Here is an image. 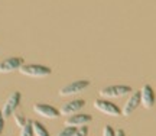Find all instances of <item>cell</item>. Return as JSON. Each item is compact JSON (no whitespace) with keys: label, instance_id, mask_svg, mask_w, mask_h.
Wrapping results in <instances>:
<instances>
[{"label":"cell","instance_id":"cell-5","mask_svg":"<svg viewBox=\"0 0 156 136\" xmlns=\"http://www.w3.org/2000/svg\"><path fill=\"white\" fill-rule=\"evenodd\" d=\"M90 87V81L88 80H77L74 83H69V84L64 85L61 90H59V96L61 97H68V96H74V94H78L81 91L87 90Z\"/></svg>","mask_w":156,"mask_h":136},{"label":"cell","instance_id":"cell-4","mask_svg":"<svg viewBox=\"0 0 156 136\" xmlns=\"http://www.w3.org/2000/svg\"><path fill=\"white\" fill-rule=\"evenodd\" d=\"M94 109L106 116H110V117H117L122 114V110L114 103H112L110 100H106V98H97L94 102Z\"/></svg>","mask_w":156,"mask_h":136},{"label":"cell","instance_id":"cell-14","mask_svg":"<svg viewBox=\"0 0 156 136\" xmlns=\"http://www.w3.org/2000/svg\"><path fill=\"white\" fill-rule=\"evenodd\" d=\"M13 120H15V125H16L17 129H22L23 126L26 125V122H28V119L25 116H22V114H13Z\"/></svg>","mask_w":156,"mask_h":136},{"label":"cell","instance_id":"cell-15","mask_svg":"<svg viewBox=\"0 0 156 136\" xmlns=\"http://www.w3.org/2000/svg\"><path fill=\"white\" fill-rule=\"evenodd\" d=\"M74 132H75V127H69V126H65V127H62L61 131L56 133V136H73Z\"/></svg>","mask_w":156,"mask_h":136},{"label":"cell","instance_id":"cell-10","mask_svg":"<svg viewBox=\"0 0 156 136\" xmlns=\"http://www.w3.org/2000/svg\"><path fill=\"white\" fill-rule=\"evenodd\" d=\"M139 104H140V93L136 91V93H133V94L127 98V102H126V104H124V107H123V110H122V116H124V117L130 116V114L137 109Z\"/></svg>","mask_w":156,"mask_h":136},{"label":"cell","instance_id":"cell-7","mask_svg":"<svg viewBox=\"0 0 156 136\" xmlns=\"http://www.w3.org/2000/svg\"><path fill=\"white\" fill-rule=\"evenodd\" d=\"M25 61L22 57H12L7 58L5 61L0 63V74H9L13 71H19V68L22 67Z\"/></svg>","mask_w":156,"mask_h":136},{"label":"cell","instance_id":"cell-1","mask_svg":"<svg viewBox=\"0 0 156 136\" xmlns=\"http://www.w3.org/2000/svg\"><path fill=\"white\" fill-rule=\"evenodd\" d=\"M19 73L25 77H32V78H44L51 75V68L46 65H39V64H23L19 68Z\"/></svg>","mask_w":156,"mask_h":136},{"label":"cell","instance_id":"cell-6","mask_svg":"<svg viewBox=\"0 0 156 136\" xmlns=\"http://www.w3.org/2000/svg\"><path fill=\"white\" fill-rule=\"evenodd\" d=\"M34 112L39 114L41 117H45V119H58L61 116L58 109H55L54 106H49V104H45V103L34 104Z\"/></svg>","mask_w":156,"mask_h":136},{"label":"cell","instance_id":"cell-19","mask_svg":"<svg viewBox=\"0 0 156 136\" xmlns=\"http://www.w3.org/2000/svg\"><path fill=\"white\" fill-rule=\"evenodd\" d=\"M116 136H126V133H124V131H123V129H117V131H116Z\"/></svg>","mask_w":156,"mask_h":136},{"label":"cell","instance_id":"cell-17","mask_svg":"<svg viewBox=\"0 0 156 136\" xmlns=\"http://www.w3.org/2000/svg\"><path fill=\"white\" fill-rule=\"evenodd\" d=\"M103 136H116V131L110 125H106L103 127Z\"/></svg>","mask_w":156,"mask_h":136},{"label":"cell","instance_id":"cell-9","mask_svg":"<svg viewBox=\"0 0 156 136\" xmlns=\"http://www.w3.org/2000/svg\"><path fill=\"white\" fill-rule=\"evenodd\" d=\"M93 122V117L90 114H73L65 119L64 126H69V127H83V126H88Z\"/></svg>","mask_w":156,"mask_h":136},{"label":"cell","instance_id":"cell-3","mask_svg":"<svg viewBox=\"0 0 156 136\" xmlns=\"http://www.w3.org/2000/svg\"><path fill=\"white\" fill-rule=\"evenodd\" d=\"M132 93V88L129 85H108L100 90V98H119V97L127 96Z\"/></svg>","mask_w":156,"mask_h":136},{"label":"cell","instance_id":"cell-16","mask_svg":"<svg viewBox=\"0 0 156 136\" xmlns=\"http://www.w3.org/2000/svg\"><path fill=\"white\" fill-rule=\"evenodd\" d=\"M73 136H88V126H83V127H77Z\"/></svg>","mask_w":156,"mask_h":136},{"label":"cell","instance_id":"cell-2","mask_svg":"<svg viewBox=\"0 0 156 136\" xmlns=\"http://www.w3.org/2000/svg\"><path fill=\"white\" fill-rule=\"evenodd\" d=\"M20 100H22V94H20V91H13L10 96L6 98V102L3 103V106H2V114H3V117H10L15 114L16 112V109L19 107V104H20Z\"/></svg>","mask_w":156,"mask_h":136},{"label":"cell","instance_id":"cell-11","mask_svg":"<svg viewBox=\"0 0 156 136\" xmlns=\"http://www.w3.org/2000/svg\"><path fill=\"white\" fill-rule=\"evenodd\" d=\"M140 93V104H143V107L151 109L155 103V91L152 90L151 85H143Z\"/></svg>","mask_w":156,"mask_h":136},{"label":"cell","instance_id":"cell-8","mask_svg":"<svg viewBox=\"0 0 156 136\" xmlns=\"http://www.w3.org/2000/svg\"><path fill=\"white\" fill-rule=\"evenodd\" d=\"M84 107H85V102H84L83 98H77V100L65 103V104L62 106V109L59 110V114H61V116H67V117H69V116H73V114L80 113Z\"/></svg>","mask_w":156,"mask_h":136},{"label":"cell","instance_id":"cell-20","mask_svg":"<svg viewBox=\"0 0 156 136\" xmlns=\"http://www.w3.org/2000/svg\"><path fill=\"white\" fill-rule=\"evenodd\" d=\"M0 136H3V135H0Z\"/></svg>","mask_w":156,"mask_h":136},{"label":"cell","instance_id":"cell-18","mask_svg":"<svg viewBox=\"0 0 156 136\" xmlns=\"http://www.w3.org/2000/svg\"><path fill=\"white\" fill-rule=\"evenodd\" d=\"M3 129H5V117H3L2 110H0V135L3 133Z\"/></svg>","mask_w":156,"mask_h":136},{"label":"cell","instance_id":"cell-12","mask_svg":"<svg viewBox=\"0 0 156 136\" xmlns=\"http://www.w3.org/2000/svg\"><path fill=\"white\" fill-rule=\"evenodd\" d=\"M32 127H34V136H51L46 127L38 120H32Z\"/></svg>","mask_w":156,"mask_h":136},{"label":"cell","instance_id":"cell-13","mask_svg":"<svg viewBox=\"0 0 156 136\" xmlns=\"http://www.w3.org/2000/svg\"><path fill=\"white\" fill-rule=\"evenodd\" d=\"M20 136H34V127H32V120H28L26 125L20 129Z\"/></svg>","mask_w":156,"mask_h":136}]
</instances>
